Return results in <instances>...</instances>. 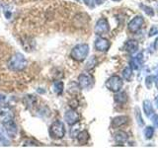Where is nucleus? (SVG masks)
Instances as JSON below:
<instances>
[{
	"label": "nucleus",
	"instance_id": "f257e3e1",
	"mask_svg": "<svg viewBox=\"0 0 158 148\" xmlns=\"http://www.w3.org/2000/svg\"><path fill=\"white\" fill-rule=\"evenodd\" d=\"M0 121H1L2 125L4 126L5 130L7 131L8 134L14 138L17 134L18 128L16 123L14 121V117L13 113L9 109H2L0 111Z\"/></svg>",
	"mask_w": 158,
	"mask_h": 148
},
{
	"label": "nucleus",
	"instance_id": "f03ea898",
	"mask_svg": "<svg viewBox=\"0 0 158 148\" xmlns=\"http://www.w3.org/2000/svg\"><path fill=\"white\" fill-rule=\"evenodd\" d=\"M27 59L25 58L24 54L16 52L10 57L7 62V66L12 71H22L27 67Z\"/></svg>",
	"mask_w": 158,
	"mask_h": 148
},
{
	"label": "nucleus",
	"instance_id": "7ed1b4c3",
	"mask_svg": "<svg viewBox=\"0 0 158 148\" xmlns=\"http://www.w3.org/2000/svg\"><path fill=\"white\" fill-rule=\"evenodd\" d=\"M89 53V46L87 43H80L75 46L71 51L70 56L76 61H83Z\"/></svg>",
	"mask_w": 158,
	"mask_h": 148
},
{
	"label": "nucleus",
	"instance_id": "20e7f679",
	"mask_svg": "<svg viewBox=\"0 0 158 148\" xmlns=\"http://www.w3.org/2000/svg\"><path fill=\"white\" fill-rule=\"evenodd\" d=\"M49 135L54 139H61L65 135V127L64 123L60 121H56L49 126Z\"/></svg>",
	"mask_w": 158,
	"mask_h": 148
},
{
	"label": "nucleus",
	"instance_id": "39448f33",
	"mask_svg": "<svg viewBox=\"0 0 158 148\" xmlns=\"http://www.w3.org/2000/svg\"><path fill=\"white\" fill-rule=\"evenodd\" d=\"M123 80L121 77L118 76H112L108 79V81L106 83V86L108 87V89H110L113 92H118L121 91V89L123 88Z\"/></svg>",
	"mask_w": 158,
	"mask_h": 148
},
{
	"label": "nucleus",
	"instance_id": "423d86ee",
	"mask_svg": "<svg viewBox=\"0 0 158 148\" xmlns=\"http://www.w3.org/2000/svg\"><path fill=\"white\" fill-rule=\"evenodd\" d=\"M64 120L67 122V125H74L80 120V116L78 115V113H76V111L70 109V110L66 111L65 113H64Z\"/></svg>",
	"mask_w": 158,
	"mask_h": 148
},
{
	"label": "nucleus",
	"instance_id": "0eeeda50",
	"mask_svg": "<svg viewBox=\"0 0 158 148\" xmlns=\"http://www.w3.org/2000/svg\"><path fill=\"white\" fill-rule=\"evenodd\" d=\"M109 23L107 21V19L105 18H101L100 20H98L95 26V33L96 35H105L108 34L109 32Z\"/></svg>",
	"mask_w": 158,
	"mask_h": 148
},
{
	"label": "nucleus",
	"instance_id": "6e6552de",
	"mask_svg": "<svg viewBox=\"0 0 158 148\" xmlns=\"http://www.w3.org/2000/svg\"><path fill=\"white\" fill-rule=\"evenodd\" d=\"M78 84L82 89H90L93 86V78L87 74H81L78 77Z\"/></svg>",
	"mask_w": 158,
	"mask_h": 148
},
{
	"label": "nucleus",
	"instance_id": "1a4fd4ad",
	"mask_svg": "<svg viewBox=\"0 0 158 148\" xmlns=\"http://www.w3.org/2000/svg\"><path fill=\"white\" fill-rule=\"evenodd\" d=\"M143 24V18L142 16H136L135 18H133L131 21L128 24V30L131 33H136L139 30Z\"/></svg>",
	"mask_w": 158,
	"mask_h": 148
},
{
	"label": "nucleus",
	"instance_id": "9d476101",
	"mask_svg": "<svg viewBox=\"0 0 158 148\" xmlns=\"http://www.w3.org/2000/svg\"><path fill=\"white\" fill-rule=\"evenodd\" d=\"M110 47V42L107 39L104 38H97L95 41V48L99 51H107Z\"/></svg>",
	"mask_w": 158,
	"mask_h": 148
},
{
	"label": "nucleus",
	"instance_id": "9b49d317",
	"mask_svg": "<svg viewBox=\"0 0 158 148\" xmlns=\"http://www.w3.org/2000/svg\"><path fill=\"white\" fill-rule=\"evenodd\" d=\"M142 63H143V54L139 53V54H137L135 57L131 58V67L133 68V69H135V70H137V69H139L141 67Z\"/></svg>",
	"mask_w": 158,
	"mask_h": 148
},
{
	"label": "nucleus",
	"instance_id": "f8f14e48",
	"mask_svg": "<svg viewBox=\"0 0 158 148\" xmlns=\"http://www.w3.org/2000/svg\"><path fill=\"white\" fill-rule=\"evenodd\" d=\"M125 48L126 51H128L130 53H135L137 51V48H138V43L135 39H130V41H127L125 44Z\"/></svg>",
	"mask_w": 158,
	"mask_h": 148
},
{
	"label": "nucleus",
	"instance_id": "ddd939ff",
	"mask_svg": "<svg viewBox=\"0 0 158 148\" xmlns=\"http://www.w3.org/2000/svg\"><path fill=\"white\" fill-rule=\"evenodd\" d=\"M127 138L128 136L125 131H118L115 134V136H114V139H115L116 143L118 145H123V143H126Z\"/></svg>",
	"mask_w": 158,
	"mask_h": 148
},
{
	"label": "nucleus",
	"instance_id": "4468645a",
	"mask_svg": "<svg viewBox=\"0 0 158 148\" xmlns=\"http://www.w3.org/2000/svg\"><path fill=\"white\" fill-rule=\"evenodd\" d=\"M127 122V117L126 116H118V117H116L113 120V122H112V125L113 127H120L123 125H126Z\"/></svg>",
	"mask_w": 158,
	"mask_h": 148
},
{
	"label": "nucleus",
	"instance_id": "2eb2a0df",
	"mask_svg": "<svg viewBox=\"0 0 158 148\" xmlns=\"http://www.w3.org/2000/svg\"><path fill=\"white\" fill-rule=\"evenodd\" d=\"M143 110H144V113L145 115L150 117L153 113V108H152V105H151V102L148 101V100H145L143 102Z\"/></svg>",
	"mask_w": 158,
	"mask_h": 148
},
{
	"label": "nucleus",
	"instance_id": "dca6fc26",
	"mask_svg": "<svg viewBox=\"0 0 158 148\" xmlns=\"http://www.w3.org/2000/svg\"><path fill=\"white\" fill-rule=\"evenodd\" d=\"M115 101L118 104H123L127 101V96L125 92H117V94L115 95Z\"/></svg>",
	"mask_w": 158,
	"mask_h": 148
},
{
	"label": "nucleus",
	"instance_id": "f3484780",
	"mask_svg": "<svg viewBox=\"0 0 158 148\" xmlns=\"http://www.w3.org/2000/svg\"><path fill=\"white\" fill-rule=\"evenodd\" d=\"M77 139H78L79 143H81V144H85V143H87V141L89 139V133L86 130L81 131L77 135Z\"/></svg>",
	"mask_w": 158,
	"mask_h": 148
},
{
	"label": "nucleus",
	"instance_id": "a211bd4d",
	"mask_svg": "<svg viewBox=\"0 0 158 148\" xmlns=\"http://www.w3.org/2000/svg\"><path fill=\"white\" fill-rule=\"evenodd\" d=\"M53 91L57 95H60L63 92V83L61 81H56L53 83Z\"/></svg>",
	"mask_w": 158,
	"mask_h": 148
},
{
	"label": "nucleus",
	"instance_id": "6ab92c4d",
	"mask_svg": "<svg viewBox=\"0 0 158 148\" xmlns=\"http://www.w3.org/2000/svg\"><path fill=\"white\" fill-rule=\"evenodd\" d=\"M123 77L127 81L131 80V66H127L125 68V70L123 71Z\"/></svg>",
	"mask_w": 158,
	"mask_h": 148
},
{
	"label": "nucleus",
	"instance_id": "aec40b11",
	"mask_svg": "<svg viewBox=\"0 0 158 148\" xmlns=\"http://www.w3.org/2000/svg\"><path fill=\"white\" fill-rule=\"evenodd\" d=\"M0 144L4 145V146H8L9 145V140L8 138L5 136L4 132L2 131V130L0 128Z\"/></svg>",
	"mask_w": 158,
	"mask_h": 148
},
{
	"label": "nucleus",
	"instance_id": "412c9836",
	"mask_svg": "<svg viewBox=\"0 0 158 148\" xmlns=\"http://www.w3.org/2000/svg\"><path fill=\"white\" fill-rule=\"evenodd\" d=\"M153 133H154V128L151 126H147L144 130V135L146 139H150L153 136Z\"/></svg>",
	"mask_w": 158,
	"mask_h": 148
},
{
	"label": "nucleus",
	"instance_id": "4be33fe9",
	"mask_svg": "<svg viewBox=\"0 0 158 148\" xmlns=\"http://www.w3.org/2000/svg\"><path fill=\"white\" fill-rule=\"evenodd\" d=\"M135 117L137 120V123L140 126H143V125H144V122H143L142 121V117H141V113H140V111L138 108H135Z\"/></svg>",
	"mask_w": 158,
	"mask_h": 148
},
{
	"label": "nucleus",
	"instance_id": "5701e85b",
	"mask_svg": "<svg viewBox=\"0 0 158 148\" xmlns=\"http://www.w3.org/2000/svg\"><path fill=\"white\" fill-rule=\"evenodd\" d=\"M96 64V59H95V56H92L90 59H89V61L87 62V65H86V69H91L95 66Z\"/></svg>",
	"mask_w": 158,
	"mask_h": 148
},
{
	"label": "nucleus",
	"instance_id": "b1692460",
	"mask_svg": "<svg viewBox=\"0 0 158 148\" xmlns=\"http://www.w3.org/2000/svg\"><path fill=\"white\" fill-rule=\"evenodd\" d=\"M140 7L144 10V12L148 15V16H153V15H154V12H153V10L150 7L144 6V5H142V4H140Z\"/></svg>",
	"mask_w": 158,
	"mask_h": 148
},
{
	"label": "nucleus",
	"instance_id": "393cba45",
	"mask_svg": "<svg viewBox=\"0 0 158 148\" xmlns=\"http://www.w3.org/2000/svg\"><path fill=\"white\" fill-rule=\"evenodd\" d=\"M84 3H85L89 8H94L95 7V4H96V1L95 0H83Z\"/></svg>",
	"mask_w": 158,
	"mask_h": 148
},
{
	"label": "nucleus",
	"instance_id": "a878e982",
	"mask_svg": "<svg viewBox=\"0 0 158 148\" xmlns=\"http://www.w3.org/2000/svg\"><path fill=\"white\" fill-rule=\"evenodd\" d=\"M154 79V76H148L147 78H146V87L148 88V89H150L151 87H152V80Z\"/></svg>",
	"mask_w": 158,
	"mask_h": 148
},
{
	"label": "nucleus",
	"instance_id": "bb28decb",
	"mask_svg": "<svg viewBox=\"0 0 158 148\" xmlns=\"http://www.w3.org/2000/svg\"><path fill=\"white\" fill-rule=\"evenodd\" d=\"M158 34V28L157 27H152L150 32H149V37H153L154 35Z\"/></svg>",
	"mask_w": 158,
	"mask_h": 148
},
{
	"label": "nucleus",
	"instance_id": "cd10ccee",
	"mask_svg": "<svg viewBox=\"0 0 158 148\" xmlns=\"http://www.w3.org/2000/svg\"><path fill=\"white\" fill-rule=\"evenodd\" d=\"M152 121L154 123V125L156 128H158V116L157 115H153L152 116Z\"/></svg>",
	"mask_w": 158,
	"mask_h": 148
},
{
	"label": "nucleus",
	"instance_id": "c85d7f7f",
	"mask_svg": "<svg viewBox=\"0 0 158 148\" xmlns=\"http://www.w3.org/2000/svg\"><path fill=\"white\" fill-rule=\"evenodd\" d=\"M5 100H6V97H5L4 95H2V94H0V104L3 103Z\"/></svg>",
	"mask_w": 158,
	"mask_h": 148
},
{
	"label": "nucleus",
	"instance_id": "c756f323",
	"mask_svg": "<svg viewBox=\"0 0 158 148\" xmlns=\"http://www.w3.org/2000/svg\"><path fill=\"white\" fill-rule=\"evenodd\" d=\"M95 1L97 5H100V4H103V2L105 1V0H95Z\"/></svg>",
	"mask_w": 158,
	"mask_h": 148
},
{
	"label": "nucleus",
	"instance_id": "7c9ffc66",
	"mask_svg": "<svg viewBox=\"0 0 158 148\" xmlns=\"http://www.w3.org/2000/svg\"><path fill=\"white\" fill-rule=\"evenodd\" d=\"M154 48H155V49H157V48H158V38H157L156 42H155V43H154Z\"/></svg>",
	"mask_w": 158,
	"mask_h": 148
},
{
	"label": "nucleus",
	"instance_id": "2f4dec72",
	"mask_svg": "<svg viewBox=\"0 0 158 148\" xmlns=\"http://www.w3.org/2000/svg\"><path fill=\"white\" fill-rule=\"evenodd\" d=\"M155 105H156V107L158 108V96L155 98Z\"/></svg>",
	"mask_w": 158,
	"mask_h": 148
},
{
	"label": "nucleus",
	"instance_id": "473e14b6",
	"mask_svg": "<svg viewBox=\"0 0 158 148\" xmlns=\"http://www.w3.org/2000/svg\"><path fill=\"white\" fill-rule=\"evenodd\" d=\"M155 80H156V83H158V72H157V77L155 78Z\"/></svg>",
	"mask_w": 158,
	"mask_h": 148
},
{
	"label": "nucleus",
	"instance_id": "72a5a7b5",
	"mask_svg": "<svg viewBox=\"0 0 158 148\" xmlns=\"http://www.w3.org/2000/svg\"><path fill=\"white\" fill-rule=\"evenodd\" d=\"M113 1H117L118 2V1H121V0H113Z\"/></svg>",
	"mask_w": 158,
	"mask_h": 148
}]
</instances>
